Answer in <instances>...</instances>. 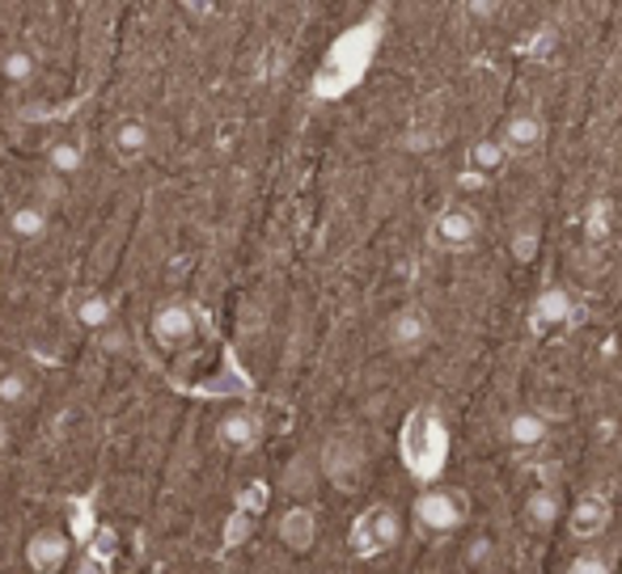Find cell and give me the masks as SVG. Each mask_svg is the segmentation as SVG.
Segmentation results:
<instances>
[{"label":"cell","mask_w":622,"mask_h":574,"mask_svg":"<svg viewBox=\"0 0 622 574\" xmlns=\"http://www.w3.org/2000/svg\"><path fill=\"white\" fill-rule=\"evenodd\" d=\"M47 161H52V174L55 177H68V174H77L81 165H85V152H81V144H73V140H60V144L47 152Z\"/></svg>","instance_id":"cell-21"},{"label":"cell","mask_w":622,"mask_h":574,"mask_svg":"<svg viewBox=\"0 0 622 574\" xmlns=\"http://www.w3.org/2000/svg\"><path fill=\"white\" fill-rule=\"evenodd\" d=\"M449 448H453V435H449V426H444L437 405H415L411 414L403 419V431H398V456H403L407 474H411L415 481H423L428 490L444 477Z\"/></svg>","instance_id":"cell-1"},{"label":"cell","mask_w":622,"mask_h":574,"mask_svg":"<svg viewBox=\"0 0 622 574\" xmlns=\"http://www.w3.org/2000/svg\"><path fill=\"white\" fill-rule=\"evenodd\" d=\"M546 435H550V426H546L543 414H534V410H521L508 419V440L517 444V448H538Z\"/></svg>","instance_id":"cell-17"},{"label":"cell","mask_w":622,"mask_h":574,"mask_svg":"<svg viewBox=\"0 0 622 574\" xmlns=\"http://www.w3.org/2000/svg\"><path fill=\"white\" fill-rule=\"evenodd\" d=\"M614 225H619V207H614V199H610V195H593L589 207H585V241H593V246L610 241Z\"/></svg>","instance_id":"cell-14"},{"label":"cell","mask_w":622,"mask_h":574,"mask_svg":"<svg viewBox=\"0 0 622 574\" xmlns=\"http://www.w3.org/2000/svg\"><path fill=\"white\" fill-rule=\"evenodd\" d=\"M504 156H508V149H504L500 140H479V144L470 149V165H474L479 174H495V170L504 165Z\"/></svg>","instance_id":"cell-23"},{"label":"cell","mask_w":622,"mask_h":574,"mask_svg":"<svg viewBox=\"0 0 622 574\" xmlns=\"http://www.w3.org/2000/svg\"><path fill=\"white\" fill-rule=\"evenodd\" d=\"M280 541L292 553H310L318 545V516L310 507H288L280 516Z\"/></svg>","instance_id":"cell-13"},{"label":"cell","mask_w":622,"mask_h":574,"mask_svg":"<svg viewBox=\"0 0 622 574\" xmlns=\"http://www.w3.org/2000/svg\"><path fill=\"white\" fill-rule=\"evenodd\" d=\"M538 246H543V228L534 216H521L517 225H513V258L517 262H534L538 258Z\"/></svg>","instance_id":"cell-20"},{"label":"cell","mask_w":622,"mask_h":574,"mask_svg":"<svg viewBox=\"0 0 622 574\" xmlns=\"http://www.w3.org/2000/svg\"><path fill=\"white\" fill-rule=\"evenodd\" d=\"M153 338L161 347H182L191 334H195V313H191V304H182V300H165V304H157L153 308Z\"/></svg>","instance_id":"cell-9"},{"label":"cell","mask_w":622,"mask_h":574,"mask_svg":"<svg viewBox=\"0 0 622 574\" xmlns=\"http://www.w3.org/2000/svg\"><path fill=\"white\" fill-rule=\"evenodd\" d=\"M559 516H564V502H559L555 490H534L525 499V520H529V528H538V532H550V528L559 524Z\"/></svg>","instance_id":"cell-16"},{"label":"cell","mask_w":622,"mask_h":574,"mask_svg":"<svg viewBox=\"0 0 622 574\" xmlns=\"http://www.w3.org/2000/svg\"><path fill=\"white\" fill-rule=\"evenodd\" d=\"M398 537H403L398 511H394L389 502H373V507H364L361 516L352 520V528H347V550H352V557H361V562H373V557H382V553L394 550Z\"/></svg>","instance_id":"cell-2"},{"label":"cell","mask_w":622,"mask_h":574,"mask_svg":"<svg viewBox=\"0 0 622 574\" xmlns=\"http://www.w3.org/2000/svg\"><path fill=\"white\" fill-rule=\"evenodd\" d=\"M68 562V537L60 528H39L26 541V566L34 574H60Z\"/></svg>","instance_id":"cell-8"},{"label":"cell","mask_w":622,"mask_h":574,"mask_svg":"<svg viewBox=\"0 0 622 574\" xmlns=\"http://www.w3.org/2000/svg\"><path fill=\"white\" fill-rule=\"evenodd\" d=\"M568 574H614V566H610V553L585 550L580 557H571Z\"/></svg>","instance_id":"cell-25"},{"label":"cell","mask_w":622,"mask_h":574,"mask_svg":"<svg viewBox=\"0 0 622 574\" xmlns=\"http://www.w3.org/2000/svg\"><path fill=\"white\" fill-rule=\"evenodd\" d=\"M0 207H4V199H0Z\"/></svg>","instance_id":"cell-30"},{"label":"cell","mask_w":622,"mask_h":574,"mask_svg":"<svg viewBox=\"0 0 622 574\" xmlns=\"http://www.w3.org/2000/svg\"><path fill=\"white\" fill-rule=\"evenodd\" d=\"M576 317V300H571L568 288H559V283H550L538 292L534 300V308H529V322L534 329H550V325H568Z\"/></svg>","instance_id":"cell-10"},{"label":"cell","mask_w":622,"mask_h":574,"mask_svg":"<svg viewBox=\"0 0 622 574\" xmlns=\"http://www.w3.org/2000/svg\"><path fill=\"white\" fill-rule=\"evenodd\" d=\"M415 520L428 528V532H458V528L470 520V499L467 490H444V486H432L415 499Z\"/></svg>","instance_id":"cell-3"},{"label":"cell","mask_w":622,"mask_h":574,"mask_svg":"<svg viewBox=\"0 0 622 574\" xmlns=\"http://www.w3.org/2000/svg\"><path fill=\"white\" fill-rule=\"evenodd\" d=\"M479 216L470 212V207H444L441 216H437V225H432V237H437V246L449 253H467L474 241H479Z\"/></svg>","instance_id":"cell-7"},{"label":"cell","mask_w":622,"mask_h":574,"mask_svg":"<svg viewBox=\"0 0 622 574\" xmlns=\"http://www.w3.org/2000/svg\"><path fill=\"white\" fill-rule=\"evenodd\" d=\"M546 136V123L534 115V110H517V115H508L504 119V131H500V144L508 152H534L543 144Z\"/></svg>","instance_id":"cell-12"},{"label":"cell","mask_w":622,"mask_h":574,"mask_svg":"<svg viewBox=\"0 0 622 574\" xmlns=\"http://www.w3.org/2000/svg\"><path fill=\"white\" fill-rule=\"evenodd\" d=\"M144 149H149V127L140 123V119H124V123L115 127V152L124 161H136Z\"/></svg>","instance_id":"cell-19"},{"label":"cell","mask_w":622,"mask_h":574,"mask_svg":"<svg viewBox=\"0 0 622 574\" xmlns=\"http://www.w3.org/2000/svg\"><path fill=\"white\" fill-rule=\"evenodd\" d=\"M432 144H437V131H432V127H411V131L403 136V149L407 152H428Z\"/></svg>","instance_id":"cell-26"},{"label":"cell","mask_w":622,"mask_h":574,"mask_svg":"<svg viewBox=\"0 0 622 574\" xmlns=\"http://www.w3.org/2000/svg\"><path fill=\"white\" fill-rule=\"evenodd\" d=\"M285 486H288V490H310V486H313V474L305 469V461H297V465L288 469Z\"/></svg>","instance_id":"cell-27"},{"label":"cell","mask_w":622,"mask_h":574,"mask_svg":"<svg viewBox=\"0 0 622 574\" xmlns=\"http://www.w3.org/2000/svg\"><path fill=\"white\" fill-rule=\"evenodd\" d=\"M34 385L26 372H4L0 376V405H26Z\"/></svg>","instance_id":"cell-24"},{"label":"cell","mask_w":622,"mask_h":574,"mask_svg":"<svg viewBox=\"0 0 622 574\" xmlns=\"http://www.w3.org/2000/svg\"><path fill=\"white\" fill-rule=\"evenodd\" d=\"M610 520H614L610 499H605V495H597V490H589V495H580V499L571 502L568 532L576 537V541H597V537H605Z\"/></svg>","instance_id":"cell-6"},{"label":"cell","mask_w":622,"mask_h":574,"mask_svg":"<svg viewBox=\"0 0 622 574\" xmlns=\"http://www.w3.org/2000/svg\"><path fill=\"white\" fill-rule=\"evenodd\" d=\"M550 47H555V30H550V25H543V30L534 34V47H529V51H534V55L543 59V55H546Z\"/></svg>","instance_id":"cell-28"},{"label":"cell","mask_w":622,"mask_h":574,"mask_svg":"<svg viewBox=\"0 0 622 574\" xmlns=\"http://www.w3.org/2000/svg\"><path fill=\"white\" fill-rule=\"evenodd\" d=\"M4 448H9V426L0 423V456H4Z\"/></svg>","instance_id":"cell-29"},{"label":"cell","mask_w":622,"mask_h":574,"mask_svg":"<svg viewBox=\"0 0 622 574\" xmlns=\"http://www.w3.org/2000/svg\"><path fill=\"white\" fill-rule=\"evenodd\" d=\"M9 232H13L18 241H39V237L47 232V207H39V203L13 207V212H9Z\"/></svg>","instance_id":"cell-18"},{"label":"cell","mask_w":622,"mask_h":574,"mask_svg":"<svg viewBox=\"0 0 622 574\" xmlns=\"http://www.w3.org/2000/svg\"><path fill=\"white\" fill-rule=\"evenodd\" d=\"M73 317H77V325H85V329H103V325H110V317H115V304H110L106 292H81V296L73 300Z\"/></svg>","instance_id":"cell-15"},{"label":"cell","mask_w":622,"mask_h":574,"mask_svg":"<svg viewBox=\"0 0 622 574\" xmlns=\"http://www.w3.org/2000/svg\"><path fill=\"white\" fill-rule=\"evenodd\" d=\"M386 338L398 355H415V350L428 347V338H432V317H428L419 304H407V308H398V313L389 317Z\"/></svg>","instance_id":"cell-5"},{"label":"cell","mask_w":622,"mask_h":574,"mask_svg":"<svg viewBox=\"0 0 622 574\" xmlns=\"http://www.w3.org/2000/svg\"><path fill=\"white\" fill-rule=\"evenodd\" d=\"M0 73H4V80H13V85H26V80H34V55L26 47H13L0 59Z\"/></svg>","instance_id":"cell-22"},{"label":"cell","mask_w":622,"mask_h":574,"mask_svg":"<svg viewBox=\"0 0 622 574\" xmlns=\"http://www.w3.org/2000/svg\"><path fill=\"white\" fill-rule=\"evenodd\" d=\"M259 435H262V426L250 410H234V414H225V419L216 423V444L225 452H250L259 444Z\"/></svg>","instance_id":"cell-11"},{"label":"cell","mask_w":622,"mask_h":574,"mask_svg":"<svg viewBox=\"0 0 622 574\" xmlns=\"http://www.w3.org/2000/svg\"><path fill=\"white\" fill-rule=\"evenodd\" d=\"M322 474L339 490H356L364 477V444L356 435H331L322 444Z\"/></svg>","instance_id":"cell-4"}]
</instances>
